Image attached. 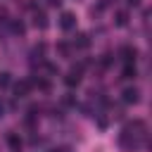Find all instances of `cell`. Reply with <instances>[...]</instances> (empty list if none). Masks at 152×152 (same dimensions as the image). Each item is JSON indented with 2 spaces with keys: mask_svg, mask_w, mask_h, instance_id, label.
Masks as SVG:
<instances>
[{
  "mask_svg": "<svg viewBox=\"0 0 152 152\" xmlns=\"http://www.w3.org/2000/svg\"><path fill=\"white\" fill-rule=\"evenodd\" d=\"M121 100H124L126 104H135V102H140V90H138L135 86H128V88L121 90Z\"/></svg>",
  "mask_w": 152,
  "mask_h": 152,
  "instance_id": "6da1fadb",
  "label": "cell"
},
{
  "mask_svg": "<svg viewBox=\"0 0 152 152\" xmlns=\"http://www.w3.org/2000/svg\"><path fill=\"white\" fill-rule=\"evenodd\" d=\"M59 28H62V31H74V28H76V14H74V12H62V17H59Z\"/></svg>",
  "mask_w": 152,
  "mask_h": 152,
  "instance_id": "7a4b0ae2",
  "label": "cell"
},
{
  "mask_svg": "<svg viewBox=\"0 0 152 152\" xmlns=\"http://www.w3.org/2000/svg\"><path fill=\"white\" fill-rule=\"evenodd\" d=\"M81 71H83L81 66H74V69H71V71H69V74L64 76V83H66L69 88H74V86H78V83H81Z\"/></svg>",
  "mask_w": 152,
  "mask_h": 152,
  "instance_id": "3957f363",
  "label": "cell"
},
{
  "mask_svg": "<svg viewBox=\"0 0 152 152\" xmlns=\"http://www.w3.org/2000/svg\"><path fill=\"white\" fill-rule=\"evenodd\" d=\"M119 57H121L124 62H135V57H138V50H135L133 45H124V48L119 50Z\"/></svg>",
  "mask_w": 152,
  "mask_h": 152,
  "instance_id": "277c9868",
  "label": "cell"
},
{
  "mask_svg": "<svg viewBox=\"0 0 152 152\" xmlns=\"http://www.w3.org/2000/svg\"><path fill=\"white\" fill-rule=\"evenodd\" d=\"M28 83H31V88H38V90H50V81L45 78V76H33V78H28Z\"/></svg>",
  "mask_w": 152,
  "mask_h": 152,
  "instance_id": "5b68a950",
  "label": "cell"
},
{
  "mask_svg": "<svg viewBox=\"0 0 152 152\" xmlns=\"http://www.w3.org/2000/svg\"><path fill=\"white\" fill-rule=\"evenodd\" d=\"M135 76H138V69H135V64H133V62H126V64H124V69H121V78L131 81V78H135Z\"/></svg>",
  "mask_w": 152,
  "mask_h": 152,
  "instance_id": "8992f818",
  "label": "cell"
},
{
  "mask_svg": "<svg viewBox=\"0 0 152 152\" xmlns=\"http://www.w3.org/2000/svg\"><path fill=\"white\" fill-rule=\"evenodd\" d=\"M33 24H36L38 28H48V17H45V12L33 10Z\"/></svg>",
  "mask_w": 152,
  "mask_h": 152,
  "instance_id": "52a82bcc",
  "label": "cell"
},
{
  "mask_svg": "<svg viewBox=\"0 0 152 152\" xmlns=\"http://www.w3.org/2000/svg\"><path fill=\"white\" fill-rule=\"evenodd\" d=\"M90 45V38H88V33H76V38H74V48H78V50H86Z\"/></svg>",
  "mask_w": 152,
  "mask_h": 152,
  "instance_id": "ba28073f",
  "label": "cell"
},
{
  "mask_svg": "<svg viewBox=\"0 0 152 152\" xmlns=\"http://www.w3.org/2000/svg\"><path fill=\"white\" fill-rule=\"evenodd\" d=\"M28 90H31V83H28V81H19V83H14V95H17V97H24Z\"/></svg>",
  "mask_w": 152,
  "mask_h": 152,
  "instance_id": "9c48e42d",
  "label": "cell"
},
{
  "mask_svg": "<svg viewBox=\"0 0 152 152\" xmlns=\"http://www.w3.org/2000/svg\"><path fill=\"white\" fill-rule=\"evenodd\" d=\"M7 145H10L14 152H19V147H21V138H19L17 133H7Z\"/></svg>",
  "mask_w": 152,
  "mask_h": 152,
  "instance_id": "30bf717a",
  "label": "cell"
},
{
  "mask_svg": "<svg viewBox=\"0 0 152 152\" xmlns=\"http://www.w3.org/2000/svg\"><path fill=\"white\" fill-rule=\"evenodd\" d=\"M128 24V12L126 10H119L116 12V26H126Z\"/></svg>",
  "mask_w": 152,
  "mask_h": 152,
  "instance_id": "8fae6325",
  "label": "cell"
},
{
  "mask_svg": "<svg viewBox=\"0 0 152 152\" xmlns=\"http://www.w3.org/2000/svg\"><path fill=\"white\" fill-rule=\"evenodd\" d=\"M57 50H59V55H62V57H71V45H69V43H64V40H62V43H57Z\"/></svg>",
  "mask_w": 152,
  "mask_h": 152,
  "instance_id": "7c38bea8",
  "label": "cell"
},
{
  "mask_svg": "<svg viewBox=\"0 0 152 152\" xmlns=\"http://www.w3.org/2000/svg\"><path fill=\"white\" fill-rule=\"evenodd\" d=\"M10 28H12V33H17V36H21V33L26 31V28H24V24H21V21H17V19H14V21H10Z\"/></svg>",
  "mask_w": 152,
  "mask_h": 152,
  "instance_id": "4fadbf2b",
  "label": "cell"
},
{
  "mask_svg": "<svg viewBox=\"0 0 152 152\" xmlns=\"http://www.w3.org/2000/svg\"><path fill=\"white\" fill-rule=\"evenodd\" d=\"M100 64H102V66L107 69V66L112 64V52H104V55H102V59H100Z\"/></svg>",
  "mask_w": 152,
  "mask_h": 152,
  "instance_id": "5bb4252c",
  "label": "cell"
},
{
  "mask_svg": "<svg viewBox=\"0 0 152 152\" xmlns=\"http://www.w3.org/2000/svg\"><path fill=\"white\" fill-rule=\"evenodd\" d=\"M5 86H10V74H7V71L0 74V88H5Z\"/></svg>",
  "mask_w": 152,
  "mask_h": 152,
  "instance_id": "9a60e30c",
  "label": "cell"
},
{
  "mask_svg": "<svg viewBox=\"0 0 152 152\" xmlns=\"http://www.w3.org/2000/svg\"><path fill=\"white\" fill-rule=\"evenodd\" d=\"M45 5H48V7H59L62 0H45Z\"/></svg>",
  "mask_w": 152,
  "mask_h": 152,
  "instance_id": "2e32d148",
  "label": "cell"
},
{
  "mask_svg": "<svg viewBox=\"0 0 152 152\" xmlns=\"http://www.w3.org/2000/svg\"><path fill=\"white\" fill-rule=\"evenodd\" d=\"M2 112H5V104H2V100H0V116H2Z\"/></svg>",
  "mask_w": 152,
  "mask_h": 152,
  "instance_id": "e0dca14e",
  "label": "cell"
},
{
  "mask_svg": "<svg viewBox=\"0 0 152 152\" xmlns=\"http://www.w3.org/2000/svg\"><path fill=\"white\" fill-rule=\"evenodd\" d=\"M138 2H140V0H128V5H138Z\"/></svg>",
  "mask_w": 152,
  "mask_h": 152,
  "instance_id": "ac0fdd59",
  "label": "cell"
}]
</instances>
